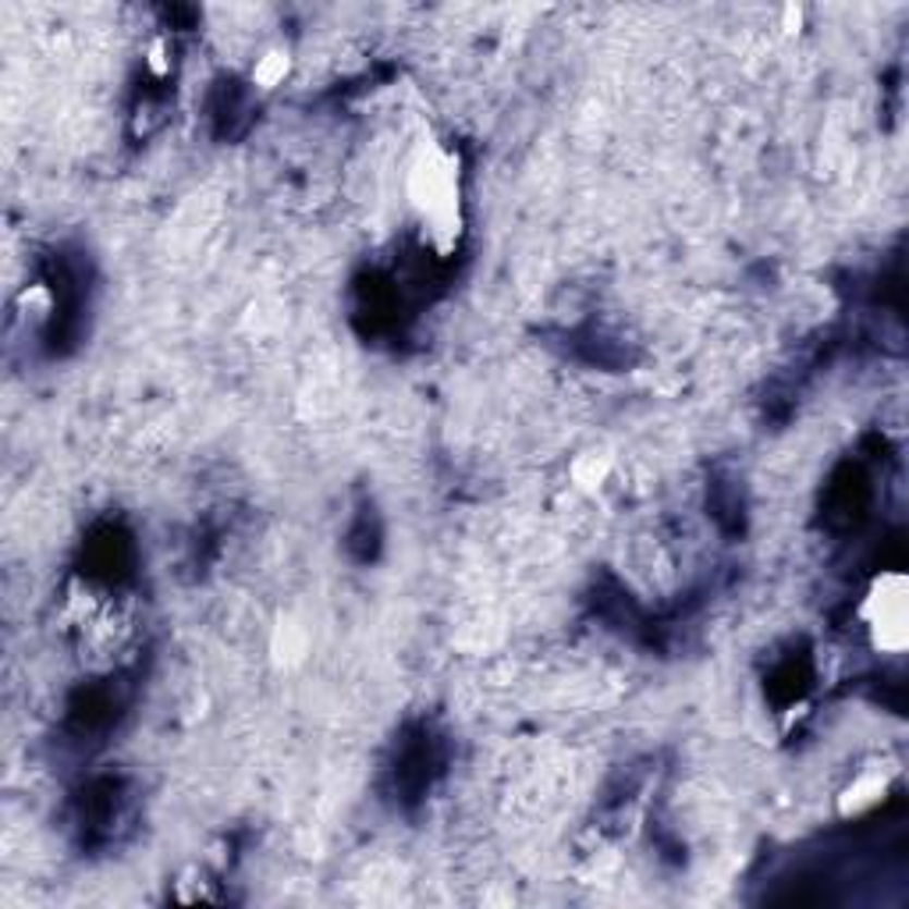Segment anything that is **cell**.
Masks as SVG:
<instances>
[{
  "label": "cell",
  "instance_id": "obj_1",
  "mask_svg": "<svg viewBox=\"0 0 909 909\" xmlns=\"http://www.w3.org/2000/svg\"><path fill=\"white\" fill-rule=\"evenodd\" d=\"M413 207L423 217L433 246L447 249L458 235V171L444 149H430L409 171Z\"/></svg>",
  "mask_w": 909,
  "mask_h": 909
},
{
  "label": "cell",
  "instance_id": "obj_2",
  "mask_svg": "<svg viewBox=\"0 0 909 909\" xmlns=\"http://www.w3.org/2000/svg\"><path fill=\"white\" fill-rule=\"evenodd\" d=\"M860 615L871 629L874 650L881 654H902L909 643L906 629V576L902 573H885L874 579V587L867 590Z\"/></svg>",
  "mask_w": 909,
  "mask_h": 909
},
{
  "label": "cell",
  "instance_id": "obj_3",
  "mask_svg": "<svg viewBox=\"0 0 909 909\" xmlns=\"http://www.w3.org/2000/svg\"><path fill=\"white\" fill-rule=\"evenodd\" d=\"M885 789H888V778H885V771H863L860 778H852V785L843 793V813H852V818H860V813H867L871 807H877L881 799H885Z\"/></svg>",
  "mask_w": 909,
  "mask_h": 909
},
{
  "label": "cell",
  "instance_id": "obj_4",
  "mask_svg": "<svg viewBox=\"0 0 909 909\" xmlns=\"http://www.w3.org/2000/svg\"><path fill=\"white\" fill-rule=\"evenodd\" d=\"M292 72V53L284 47H270L260 61L253 64V86L260 89H278Z\"/></svg>",
  "mask_w": 909,
  "mask_h": 909
},
{
  "label": "cell",
  "instance_id": "obj_5",
  "mask_svg": "<svg viewBox=\"0 0 909 909\" xmlns=\"http://www.w3.org/2000/svg\"><path fill=\"white\" fill-rule=\"evenodd\" d=\"M149 58H146V64H149V72L153 75H168L171 72V61H168V44L164 39H153V44H149Z\"/></svg>",
  "mask_w": 909,
  "mask_h": 909
}]
</instances>
